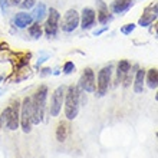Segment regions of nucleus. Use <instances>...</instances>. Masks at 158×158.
<instances>
[{"instance_id":"nucleus-1","label":"nucleus","mask_w":158,"mask_h":158,"mask_svg":"<svg viewBox=\"0 0 158 158\" xmlns=\"http://www.w3.org/2000/svg\"><path fill=\"white\" fill-rule=\"evenodd\" d=\"M65 117L72 121L78 117L79 105H81V92L76 85H69L65 91Z\"/></svg>"},{"instance_id":"nucleus-2","label":"nucleus","mask_w":158,"mask_h":158,"mask_svg":"<svg viewBox=\"0 0 158 158\" xmlns=\"http://www.w3.org/2000/svg\"><path fill=\"white\" fill-rule=\"evenodd\" d=\"M46 98H48V86L46 85L39 86V89L35 92V95L30 98L32 99V124L38 125L43 121Z\"/></svg>"},{"instance_id":"nucleus-3","label":"nucleus","mask_w":158,"mask_h":158,"mask_svg":"<svg viewBox=\"0 0 158 158\" xmlns=\"http://www.w3.org/2000/svg\"><path fill=\"white\" fill-rule=\"evenodd\" d=\"M0 121L10 131H16L19 128V124H20V102L15 101L10 106L4 108V111L2 112V117H0Z\"/></svg>"},{"instance_id":"nucleus-4","label":"nucleus","mask_w":158,"mask_h":158,"mask_svg":"<svg viewBox=\"0 0 158 158\" xmlns=\"http://www.w3.org/2000/svg\"><path fill=\"white\" fill-rule=\"evenodd\" d=\"M23 132H30L32 129V99L26 96L20 104V124Z\"/></svg>"},{"instance_id":"nucleus-5","label":"nucleus","mask_w":158,"mask_h":158,"mask_svg":"<svg viewBox=\"0 0 158 158\" xmlns=\"http://www.w3.org/2000/svg\"><path fill=\"white\" fill-rule=\"evenodd\" d=\"M111 75H112V66H105L102 68L98 73V83H96V92L98 96H104L108 92L109 83H111Z\"/></svg>"},{"instance_id":"nucleus-6","label":"nucleus","mask_w":158,"mask_h":158,"mask_svg":"<svg viewBox=\"0 0 158 158\" xmlns=\"http://www.w3.org/2000/svg\"><path fill=\"white\" fill-rule=\"evenodd\" d=\"M65 91L66 88L65 86H58L55 89V92L52 94V98H50V105H49V112L52 117H58L60 109H62L63 101H65Z\"/></svg>"},{"instance_id":"nucleus-7","label":"nucleus","mask_w":158,"mask_h":158,"mask_svg":"<svg viewBox=\"0 0 158 158\" xmlns=\"http://www.w3.org/2000/svg\"><path fill=\"white\" fill-rule=\"evenodd\" d=\"M79 20H81V19H79L78 12H76L75 9H71V10H68V12L65 13L62 22L59 23V27H60L63 32L71 33V32H73V30L78 27Z\"/></svg>"},{"instance_id":"nucleus-8","label":"nucleus","mask_w":158,"mask_h":158,"mask_svg":"<svg viewBox=\"0 0 158 158\" xmlns=\"http://www.w3.org/2000/svg\"><path fill=\"white\" fill-rule=\"evenodd\" d=\"M79 88L85 92H95V88H96V82H95V73L92 71L91 68H86L83 71L82 76L79 79Z\"/></svg>"},{"instance_id":"nucleus-9","label":"nucleus","mask_w":158,"mask_h":158,"mask_svg":"<svg viewBox=\"0 0 158 158\" xmlns=\"http://www.w3.org/2000/svg\"><path fill=\"white\" fill-rule=\"evenodd\" d=\"M59 20H60V15L56 9H50L49 10V17H48V22L45 25V32L48 35V38H52L58 33L59 30Z\"/></svg>"},{"instance_id":"nucleus-10","label":"nucleus","mask_w":158,"mask_h":158,"mask_svg":"<svg viewBox=\"0 0 158 158\" xmlns=\"http://www.w3.org/2000/svg\"><path fill=\"white\" fill-rule=\"evenodd\" d=\"M96 20V13L94 9L86 7L82 10V17H81V26L82 29H89Z\"/></svg>"},{"instance_id":"nucleus-11","label":"nucleus","mask_w":158,"mask_h":158,"mask_svg":"<svg viewBox=\"0 0 158 158\" xmlns=\"http://www.w3.org/2000/svg\"><path fill=\"white\" fill-rule=\"evenodd\" d=\"M157 19V4H151L148 9H145V12L142 13V16L139 17V26H148Z\"/></svg>"},{"instance_id":"nucleus-12","label":"nucleus","mask_w":158,"mask_h":158,"mask_svg":"<svg viewBox=\"0 0 158 158\" xmlns=\"http://www.w3.org/2000/svg\"><path fill=\"white\" fill-rule=\"evenodd\" d=\"M134 0H114V3L111 4V10L115 15H122V13L128 12L132 7Z\"/></svg>"},{"instance_id":"nucleus-13","label":"nucleus","mask_w":158,"mask_h":158,"mask_svg":"<svg viewBox=\"0 0 158 158\" xmlns=\"http://www.w3.org/2000/svg\"><path fill=\"white\" fill-rule=\"evenodd\" d=\"M32 22H33V17H32V15H30V13H25V12L17 13L16 16H15V19H13V23H15V26L20 27V29H23V27H27L29 25H32Z\"/></svg>"},{"instance_id":"nucleus-14","label":"nucleus","mask_w":158,"mask_h":158,"mask_svg":"<svg viewBox=\"0 0 158 158\" xmlns=\"http://www.w3.org/2000/svg\"><path fill=\"white\" fill-rule=\"evenodd\" d=\"M144 82H145V71L139 69L135 75V82H134V92L135 94H142L144 91Z\"/></svg>"},{"instance_id":"nucleus-15","label":"nucleus","mask_w":158,"mask_h":158,"mask_svg":"<svg viewBox=\"0 0 158 158\" xmlns=\"http://www.w3.org/2000/svg\"><path fill=\"white\" fill-rule=\"evenodd\" d=\"M68 132H69V125L65 121H60L56 128V139L59 142H65L68 138Z\"/></svg>"},{"instance_id":"nucleus-16","label":"nucleus","mask_w":158,"mask_h":158,"mask_svg":"<svg viewBox=\"0 0 158 158\" xmlns=\"http://www.w3.org/2000/svg\"><path fill=\"white\" fill-rule=\"evenodd\" d=\"M128 72H129V62L128 60H121L117 68V82L118 83L122 82Z\"/></svg>"},{"instance_id":"nucleus-17","label":"nucleus","mask_w":158,"mask_h":158,"mask_svg":"<svg viewBox=\"0 0 158 158\" xmlns=\"http://www.w3.org/2000/svg\"><path fill=\"white\" fill-rule=\"evenodd\" d=\"M147 83L151 89H157V85H158V71L157 68H152L148 71L147 73Z\"/></svg>"},{"instance_id":"nucleus-18","label":"nucleus","mask_w":158,"mask_h":158,"mask_svg":"<svg viewBox=\"0 0 158 158\" xmlns=\"http://www.w3.org/2000/svg\"><path fill=\"white\" fill-rule=\"evenodd\" d=\"M109 20H111V16H109V13H108V7L104 3H101V9H99V12H98V22L104 25V23H106Z\"/></svg>"},{"instance_id":"nucleus-19","label":"nucleus","mask_w":158,"mask_h":158,"mask_svg":"<svg viewBox=\"0 0 158 158\" xmlns=\"http://www.w3.org/2000/svg\"><path fill=\"white\" fill-rule=\"evenodd\" d=\"M45 15H46V6L43 3H39L36 7H35V10H33V15H32V17L33 19H36L38 22H40L43 17H45Z\"/></svg>"},{"instance_id":"nucleus-20","label":"nucleus","mask_w":158,"mask_h":158,"mask_svg":"<svg viewBox=\"0 0 158 158\" xmlns=\"http://www.w3.org/2000/svg\"><path fill=\"white\" fill-rule=\"evenodd\" d=\"M29 33L32 38L35 39H38L42 36V26L39 25V22H36V23H33V25L29 27Z\"/></svg>"},{"instance_id":"nucleus-21","label":"nucleus","mask_w":158,"mask_h":158,"mask_svg":"<svg viewBox=\"0 0 158 158\" xmlns=\"http://www.w3.org/2000/svg\"><path fill=\"white\" fill-rule=\"evenodd\" d=\"M22 0H0V4H2V10H6L9 6H17V4H20Z\"/></svg>"},{"instance_id":"nucleus-22","label":"nucleus","mask_w":158,"mask_h":158,"mask_svg":"<svg viewBox=\"0 0 158 158\" xmlns=\"http://www.w3.org/2000/svg\"><path fill=\"white\" fill-rule=\"evenodd\" d=\"M73 71H75V65H73V62H66L65 63V66H63V72H65L66 75L72 73Z\"/></svg>"},{"instance_id":"nucleus-23","label":"nucleus","mask_w":158,"mask_h":158,"mask_svg":"<svg viewBox=\"0 0 158 158\" xmlns=\"http://www.w3.org/2000/svg\"><path fill=\"white\" fill-rule=\"evenodd\" d=\"M134 29H135V25H134V23H129V25L121 27V32H122L124 35H129L131 32H134Z\"/></svg>"},{"instance_id":"nucleus-24","label":"nucleus","mask_w":158,"mask_h":158,"mask_svg":"<svg viewBox=\"0 0 158 158\" xmlns=\"http://www.w3.org/2000/svg\"><path fill=\"white\" fill-rule=\"evenodd\" d=\"M35 2L36 0H23V3H20V6L23 9H30L35 6Z\"/></svg>"},{"instance_id":"nucleus-25","label":"nucleus","mask_w":158,"mask_h":158,"mask_svg":"<svg viewBox=\"0 0 158 158\" xmlns=\"http://www.w3.org/2000/svg\"><path fill=\"white\" fill-rule=\"evenodd\" d=\"M48 58H49V55H48V53H43V56H42V58L39 59L38 62H36V66H40L42 63L45 62V60H46V59H48Z\"/></svg>"},{"instance_id":"nucleus-26","label":"nucleus","mask_w":158,"mask_h":158,"mask_svg":"<svg viewBox=\"0 0 158 158\" xmlns=\"http://www.w3.org/2000/svg\"><path fill=\"white\" fill-rule=\"evenodd\" d=\"M2 94H3V89H0V96H2Z\"/></svg>"},{"instance_id":"nucleus-27","label":"nucleus","mask_w":158,"mask_h":158,"mask_svg":"<svg viewBox=\"0 0 158 158\" xmlns=\"http://www.w3.org/2000/svg\"><path fill=\"white\" fill-rule=\"evenodd\" d=\"M2 81H3V76H2V75H0V82H2Z\"/></svg>"},{"instance_id":"nucleus-28","label":"nucleus","mask_w":158,"mask_h":158,"mask_svg":"<svg viewBox=\"0 0 158 158\" xmlns=\"http://www.w3.org/2000/svg\"><path fill=\"white\" fill-rule=\"evenodd\" d=\"M0 125H2V121H0Z\"/></svg>"}]
</instances>
